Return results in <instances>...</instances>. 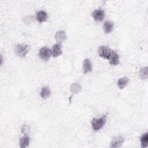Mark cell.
<instances>
[{
  "instance_id": "d6986e66",
  "label": "cell",
  "mask_w": 148,
  "mask_h": 148,
  "mask_svg": "<svg viewBox=\"0 0 148 148\" xmlns=\"http://www.w3.org/2000/svg\"><path fill=\"white\" fill-rule=\"evenodd\" d=\"M29 131V127L26 125H24L23 128H22V130H21V132L24 134L25 135L27 134V133H28Z\"/></svg>"
},
{
  "instance_id": "6da1fadb",
  "label": "cell",
  "mask_w": 148,
  "mask_h": 148,
  "mask_svg": "<svg viewBox=\"0 0 148 148\" xmlns=\"http://www.w3.org/2000/svg\"><path fill=\"white\" fill-rule=\"evenodd\" d=\"M106 114L103 115L100 118H93L91 121V126L94 131L101 130L106 121Z\"/></svg>"
},
{
  "instance_id": "4fadbf2b",
  "label": "cell",
  "mask_w": 148,
  "mask_h": 148,
  "mask_svg": "<svg viewBox=\"0 0 148 148\" xmlns=\"http://www.w3.org/2000/svg\"><path fill=\"white\" fill-rule=\"evenodd\" d=\"M103 29L105 33L109 34L113 31V24L112 22L108 21H106L103 25Z\"/></svg>"
},
{
  "instance_id": "8992f818",
  "label": "cell",
  "mask_w": 148,
  "mask_h": 148,
  "mask_svg": "<svg viewBox=\"0 0 148 148\" xmlns=\"http://www.w3.org/2000/svg\"><path fill=\"white\" fill-rule=\"evenodd\" d=\"M124 141V139L121 136H117L114 138L113 139L110 143V147L113 148H116V147H119L121 146L123 143Z\"/></svg>"
},
{
  "instance_id": "52a82bcc",
  "label": "cell",
  "mask_w": 148,
  "mask_h": 148,
  "mask_svg": "<svg viewBox=\"0 0 148 148\" xmlns=\"http://www.w3.org/2000/svg\"><path fill=\"white\" fill-rule=\"evenodd\" d=\"M51 52V55L54 57H57L60 56L62 53L61 45L60 43L54 44L53 45V46L52 47Z\"/></svg>"
},
{
  "instance_id": "30bf717a",
  "label": "cell",
  "mask_w": 148,
  "mask_h": 148,
  "mask_svg": "<svg viewBox=\"0 0 148 148\" xmlns=\"http://www.w3.org/2000/svg\"><path fill=\"white\" fill-rule=\"evenodd\" d=\"M92 71V65L90 60L86 58L84 60L83 63V71L84 73H87L91 72Z\"/></svg>"
},
{
  "instance_id": "ba28073f",
  "label": "cell",
  "mask_w": 148,
  "mask_h": 148,
  "mask_svg": "<svg viewBox=\"0 0 148 148\" xmlns=\"http://www.w3.org/2000/svg\"><path fill=\"white\" fill-rule=\"evenodd\" d=\"M109 60L110 64L112 65H117L120 62L119 55L117 54L116 52L113 50H112V54Z\"/></svg>"
},
{
  "instance_id": "3957f363",
  "label": "cell",
  "mask_w": 148,
  "mask_h": 148,
  "mask_svg": "<svg viewBox=\"0 0 148 148\" xmlns=\"http://www.w3.org/2000/svg\"><path fill=\"white\" fill-rule=\"evenodd\" d=\"M98 53L101 57L106 60H109L112 54V50L106 46H101L98 49Z\"/></svg>"
},
{
  "instance_id": "2e32d148",
  "label": "cell",
  "mask_w": 148,
  "mask_h": 148,
  "mask_svg": "<svg viewBox=\"0 0 148 148\" xmlns=\"http://www.w3.org/2000/svg\"><path fill=\"white\" fill-rule=\"evenodd\" d=\"M140 142H141V147H146L147 146V143H148V135H147V132L143 134L140 138Z\"/></svg>"
},
{
  "instance_id": "9a60e30c",
  "label": "cell",
  "mask_w": 148,
  "mask_h": 148,
  "mask_svg": "<svg viewBox=\"0 0 148 148\" xmlns=\"http://www.w3.org/2000/svg\"><path fill=\"white\" fill-rule=\"evenodd\" d=\"M51 94V91L50 88L48 87L45 86L42 88L41 92H40V96L42 98L46 99L50 97Z\"/></svg>"
},
{
  "instance_id": "5bb4252c",
  "label": "cell",
  "mask_w": 148,
  "mask_h": 148,
  "mask_svg": "<svg viewBox=\"0 0 148 148\" xmlns=\"http://www.w3.org/2000/svg\"><path fill=\"white\" fill-rule=\"evenodd\" d=\"M29 143V138L28 136H24L21 138L20 140V146L21 148L27 147Z\"/></svg>"
},
{
  "instance_id": "5b68a950",
  "label": "cell",
  "mask_w": 148,
  "mask_h": 148,
  "mask_svg": "<svg viewBox=\"0 0 148 148\" xmlns=\"http://www.w3.org/2000/svg\"><path fill=\"white\" fill-rule=\"evenodd\" d=\"M92 16L96 21L101 22L105 18V12L102 9H97L92 13Z\"/></svg>"
},
{
  "instance_id": "7c38bea8",
  "label": "cell",
  "mask_w": 148,
  "mask_h": 148,
  "mask_svg": "<svg viewBox=\"0 0 148 148\" xmlns=\"http://www.w3.org/2000/svg\"><path fill=\"white\" fill-rule=\"evenodd\" d=\"M129 79L127 77H123L119 79L117 81V84L120 89H123L128 84Z\"/></svg>"
},
{
  "instance_id": "9c48e42d",
  "label": "cell",
  "mask_w": 148,
  "mask_h": 148,
  "mask_svg": "<svg viewBox=\"0 0 148 148\" xmlns=\"http://www.w3.org/2000/svg\"><path fill=\"white\" fill-rule=\"evenodd\" d=\"M55 39L58 43H62L66 39V35L63 31H58L55 35Z\"/></svg>"
},
{
  "instance_id": "e0dca14e",
  "label": "cell",
  "mask_w": 148,
  "mask_h": 148,
  "mask_svg": "<svg viewBox=\"0 0 148 148\" xmlns=\"http://www.w3.org/2000/svg\"><path fill=\"white\" fill-rule=\"evenodd\" d=\"M81 90V87L80 84L77 83H73L71 86V90L73 93H78Z\"/></svg>"
},
{
  "instance_id": "277c9868",
  "label": "cell",
  "mask_w": 148,
  "mask_h": 148,
  "mask_svg": "<svg viewBox=\"0 0 148 148\" xmlns=\"http://www.w3.org/2000/svg\"><path fill=\"white\" fill-rule=\"evenodd\" d=\"M39 57L45 61H47L51 56V50L47 47H43L39 50Z\"/></svg>"
},
{
  "instance_id": "8fae6325",
  "label": "cell",
  "mask_w": 148,
  "mask_h": 148,
  "mask_svg": "<svg viewBox=\"0 0 148 148\" xmlns=\"http://www.w3.org/2000/svg\"><path fill=\"white\" fill-rule=\"evenodd\" d=\"M47 14L43 10L39 11L36 15V19L39 23H43L47 20Z\"/></svg>"
},
{
  "instance_id": "7a4b0ae2",
  "label": "cell",
  "mask_w": 148,
  "mask_h": 148,
  "mask_svg": "<svg viewBox=\"0 0 148 148\" xmlns=\"http://www.w3.org/2000/svg\"><path fill=\"white\" fill-rule=\"evenodd\" d=\"M30 47L28 45L24 44H18L15 47V51L17 55L23 58L25 57Z\"/></svg>"
},
{
  "instance_id": "ac0fdd59",
  "label": "cell",
  "mask_w": 148,
  "mask_h": 148,
  "mask_svg": "<svg viewBox=\"0 0 148 148\" xmlns=\"http://www.w3.org/2000/svg\"><path fill=\"white\" fill-rule=\"evenodd\" d=\"M147 67L142 68L139 72V77L141 79H146L147 76Z\"/></svg>"
}]
</instances>
